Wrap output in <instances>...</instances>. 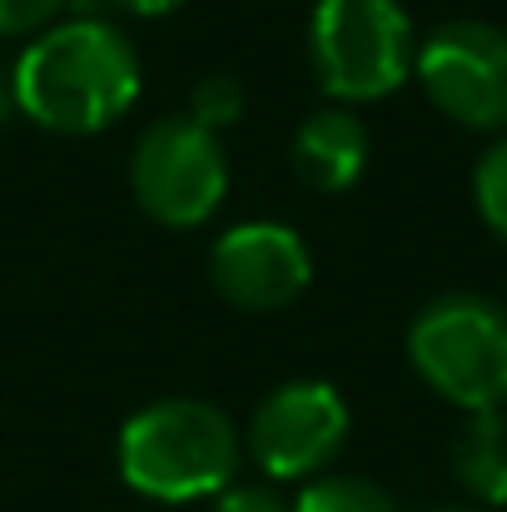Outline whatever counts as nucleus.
Wrapping results in <instances>:
<instances>
[{"mask_svg":"<svg viewBox=\"0 0 507 512\" xmlns=\"http://www.w3.org/2000/svg\"><path fill=\"white\" fill-rule=\"evenodd\" d=\"M239 433L234 423L199 398L145 403L120 428V473L135 493L160 503L214 498L234 483Z\"/></svg>","mask_w":507,"mask_h":512,"instance_id":"obj_2","label":"nucleus"},{"mask_svg":"<svg viewBox=\"0 0 507 512\" xmlns=\"http://www.w3.org/2000/svg\"><path fill=\"white\" fill-rule=\"evenodd\" d=\"M10 95L55 135H100L140 100V55L115 20L75 15L20 50Z\"/></svg>","mask_w":507,"mask_h":512,"instance_id":"obj_1","label":"nucleus"},{"mask_svg":"<svg viewBox=\"0 0 507 512\" xmlns=\"http://www.w3.org/2000/svg\"><path fill=\"white\" fill-rule=\"evenodd\" d=\"M294 174L319 189V194H343L358 184V174L368 165V130L348 115V110H314L289 145Z\"/></svg>","mask_w":507,"mask_h":512,"instance_id":"obj_9","label":"nucleus"},{"mask_svg":"<svg viewBox=\"0 0 507 512\" xmlns=\"http://www.w3.org/2000/svg\"><path fill=\"white\" fill-rule=\"evenodd\" d=\"M189 115L204 125V130H224V125H234L239 115H244V90H239V80H229V75H209V80H199L194 85V95H189Z\"/></svg>","mask_w":507,"mask_h":512,"instance_id":"obj_13","label":"nucleus"},{"mask_svg":"<svg viewBox=\"0 0 507 512\" xmlns=\"http://www.w3.org/2000/svg\"><path fill=\"white\" fill-rule=\"evenodd\" d=\"M110 5H120V10H130V15H169V10H179L184 0H110Z\"/></svg>","mask_w":507,"mask_h":512,"instance_id":"obj_16","label":"nucleus"},{"mask_svg":"<svg viewBox=\"0 0 507 512\" xmlns=\"http://www.w3.org/2000/svg\"><path fill=\"white\" fill-rule=\"evenodd\" d=\"M10 105H15V95H10V75L0 70V120L10 115Z\"/></svg>","mask_w":507,"mask_h":512,"instance_id":"obj_17","label":"nucleus"},{"mask_svg":"<svg viewBox=\"0 0 507 512\" xmlns=\"http://www.w3.org/2000/svg\"><path fill=\"white\" fill-rule=\"evenodd\" d=\"M408 358L418 378L463 413L503 408L507 309L488 294H443L408 324Z\"/></svg>","mask_w":507,"mask_h":512,"instance_id":"obj_3","label":"nucleus"},{"mask_svg":"<svg viewBox=\"0 0 507 512\" xmlns=\"http://www.w3.org/2000/svg\"><path fill=\"white\" fill-rule=\"evenodd\" d=\"M433 512H493V508H478V503H453V508H433Z\"/></svg>","mask_w":507,"mask_h":512,"instance_id":"obj_18","label":"nucleus"},{"mask_svg":"<svg viewBox=\"0 0 507 512\" xmlns=\"http://www.w3.org/2000/svg\"><path fill=\"white\" fill-rule=\"evenodd\" d=\"M309 45L324 90L348 105L393 95L418 60L413 20L398 0H319Z\"/></svg>","mask_w":507,"mask_h":512,"instance_id":"obj_4","label":"nucleus"},{"mask_svg":"<svg viewBox=\"0 0 507 512\" xmlns=\"http://www.w3.org/2000/svg\"><path fill=\"white\" fill-rule=\"evenodd\" d=\"M209 279L229 304L249 314H269V309L294 304L309 289L314 259H309V244L289 224L249 219V224H234L209 249Z\"/></svg>","mask_w":507,"mask_h":512,"instance_id":"obj_8","label":"nucleus"},{"mask_svg":"<svg viewBox=\"0 0 507 512\" xmlns=\"http://www.w3.org/2000/svg\"><path fill=\"white\" fill-rule=\"evenodd\" d=\"M428 100L468 130L507 135V30L493 20L438 25L413 60Z\"/></svg>","mask_w":507,"mask_h":512,"instance_id":"obj_6","label":"nucleus"},{"mask_svg":"<svg viewBox=\"0 0 507 512\" xmlns=\"http://www.w3.org/2000/svg\"><path fill=\"white\" fill-rule=\"evenodd\" d=\"M453 478L478 508H507V413H468L453 433Z\"/></svg>","mask_w":507,"mask_h":512,"instance_id":"obj_10","label":"nucleus"},{"mask_svg":"<svg viewBox=\"0 0 507 512\" xmlns=\"http://www.w3.org/2000/svg\"><path fill=\"white\" fill-rule=\"evenodd\" d=\"M294 512H398V503L368 478H319L299 493Z\"/></svg>","mask_w":507,"mask_h":512,"instance_id":"obj_11","label":"nucleus"},{"mask_svg":"<svg viewBox=\"0 0 507 512\" xmlns=\"http://www.w3.org/2000/svg\"><path fill=\"white\" fill-rule=\"evenodd\" d=\"M348 438V403L334 383L294 378L274 388L249 418V453L254 463L289 483L319 473Z\"/></svg>","mask_w":507,"mask_h":512,"instance_id":"obj_7","label":"nucleus"},{"mask_svg":"<svg viewBox=\"0 0 507 512\" xmlns=\"http://www.w3.org/2000/svg\"><path fill=\"white\" fill-rule=\"evenodd\" d=\"M214 512H294L274 488H259V483H249V488H224L219 493V508Z\"/></svg>","mask_w":507,"mask_h":512,"instance_id":"obj_15","label":"nucleus"},{"mask_svg":"<svg viewBox=\"0 0 507 512\" xmlns=\"http://www.w3.org/2000/svg\"><path fill=\"white\" fill-rule=\"evenodd\" d=\"M473 199H478L483 224L507 244V135H498V145L478 160V170H473Z\"/></svg>","mask_w":507,"mask_h":512,"instance_id":"obj_12","label":"nucleus"},{"mask_svg":"<svg viewBox=\"0 0 507 512\" xmlns=\"http://www.w3.org/2000/svg\"><path fill=\"white\" fill-rule=\"evenodd\" d=\"M130 184L150 219L169 229L204 224L229 189V155L214 130H204L194 115H169L150 125L130 155Z\"/></svg>","mask_w":507,"mask_h":512,"instance_id":"obj_5","label":"nucleus"},{"mask_svg":"<svg viewBox=\"0 0 507 512\" xmlns=\"http://www.w3.org/2000/svg\"><path fill=\"white\" fill-rule=\"evenodd\" d=\"M70 0H0V35H25L55 20Z\"/></svg>","mask_w":507,"mask_h":512,"instance_id":"obj_14","label":"nucleus"}]
</instances>
